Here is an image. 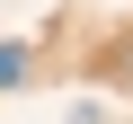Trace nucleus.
<instances>
[{
    "instance_id": "obj_1",
    "label": "nucleus",
    "mask_w": 133,
    "mask_h": 124,
    "mask_svg": "<svg viewBox=\"0 0 133 124\" xmlns=\"http://www.w3.org/2000/svg\"><path fill=\"white\" fill-rule=\"evenodd\" d=\"M27 80V44H0V89H18Z\"/></svg>"
}]
</instances>
